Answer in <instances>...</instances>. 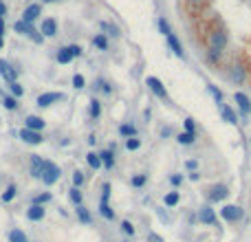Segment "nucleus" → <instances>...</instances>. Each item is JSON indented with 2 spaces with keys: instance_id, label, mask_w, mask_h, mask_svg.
<instances>
[{
  "instance_id": "nucleus-1",
  "label": "nucleus",
  "mask_w": 251,
  "mask_h": 242,
  "mask_svg": "<svg viewBox=\"0 0 251 242\" xmlns=\"http://www.w3.org/2000/svg\"><path fill=\"white\" fill-rule=\"evenodd\" d=\"M60 176H62V170H60V165H57V163L44 161V172H42V176H40V180H42L44 185L53 187L57 180H60Z\"/></svg>"
},
{
  "instance_id": "nucleus-2",
  "label": "nucleus",
  "mask_w": 251,
  "mask_h": 242,
  "mask_svg": "<svg viewBox=\"0 0 251 242\" xmlns=\"http://www.w3.org/2000/svg\"><path fill=\"white\" fill-rule=\"evenodd\" d=\"M225 47H227V33L220 31V29L212 31V33H209V48H218V51H223Z\"/></svg>"
},
{
  "instance_id": "nucleus-3",
  "label": "nucleus",
  "mask_w": 251,
  "mask_h": 242,
  "mask_svg": "<svg viewBox=\"0 0 251 242\" xmlns=\"http://www.w3.org/2000/svg\"><path fill=\"white\" fill-rule=\"evenodd\" d=\"M146 84H148V88H150L152 93L159 97V99H166L167 101V90H166V86H163V81L159 80V77H148Z\"/></svg>"
},
{
  "instance_id": "nucleus-4",
  "label": "nucleus",
  "mask_w": 251,
  "mask_h": 242,
  "mask_svg": "<svg viewBox=\"0 0 251 242\" xmlns=\"http://www.w3.org/2000/svg\"><path fill=\"white\" fill-rule=\"evenodd\" d=\"M220 216H223L227 223H238V220L242 218V209L238 207V205H225V207L220 209Z\"/></svg>"
},
{
  "instance_id": "nucleus-5",
  "label": "nucleus",
  "mask_w": 251,
  "mask_h": 242,
  "mask_svg": "<svg viewBox=\"0 0 251 242\" xmlns=\"http://www.w3.org/2000/svg\"><path fill=\"white\" fill-rule=\"evenodd\" d=\"M44 172V159L40 154H33V157L29 159V174L33 176V178H40Z\"/></svg>"
},
{
  "instance_id": "nucleus-6",
  "label": "nucleus",
  "mask_w": 251,
  "mask_h": 242,
  "mask_svg": "<svg viewBox=\"0 0 251 242\" xmlns=\"http://www.w3.org/2000/svg\"><path fill=\"white\" fill-rule=\"evenodd\" d=\"M20 139H22L24 143H31V145H40V143L44 141L42 132H38V130H29V128L20 130Z\"/></svg>"
},
{
  "instance_id": "nucleus-7",
  "label": "nucleus",
  "mask_w": 251,
  "mask_h": 242,
  "mask_svg": "<svg viewBox=\"0 0 251 242\" xmlns=\"http://www.w3.org/2000/svg\"><path fill=\"white\" fill-rule=\"evenodd\" d=\"M0 75H2V80H5L7 84H11V81H18V71H16V68L11 66L7 60H0Z\"/></svg>"
},
{
  "instance_id": "nucleus-8",
  "label": "nucleus",
  "mask_w": 251,
  "mask_h": 242,
  "mask_svg": "<svg viewBox=\"0 0 251 242\" xmlns=\"http://www.w3.org/2000/svg\"><path fill=\"white\" fill-rule=\"evenodd\" d=\"M62 99H64L62 93H42V95L35 99V104H38L40 108H49V106H53L55 101H62Z\"/></svg>"
},
{
  "instance_id": "nucleus-9",
  "label": "nucleus",
  "mask_w": 251,
  "mask_h": 242,
  "mask_svg": "<svg viewBox=\"0 0 251 242\" xmlns=\"http://www.w3.org/2000/svg\"><path fill=\"white\" fill-rule=\"evenodd\" d=\"M227 196H229L227 185H214L212 190H209L207 198H209V203H220V200H225Z\"/></svg>"
},
{
  "instance_id": "nucleus-10",
  "label": "nucleus",
  "mask_w": 251,
  "mask_h": 242,
  "mask_svg": "<svg viewBox=\"0 0 251 242\" xmlns=\"http://www.w3.org/2000/svg\"><path fill=\"white\" fill-rule=\"evenodd\" d=\"M234 101H236V106L240 108V113L245 114V117H249L251 114V99L245 95V93H234Z\"/></svg>"
},
{
  "instance_id": "nucleus-11",
  "label": "nucleus",
  "mask_w": 251,
  "mask_h": 242,
  "mask_svg": "<svg viewBox=\"0 0 251 242\" xmlns=\"http://www.w3.org/2000/svg\"><path fill=\"white\" fill-rule=\"evenodd\" d=\"M40 14H42V5H38V2H35V5H29L27 9H24V14H22V20L24 22H29V24H33L35 20L40 18Z\"/></svg>"
},
{
  "instance_id": "nucleus-12",
  "label": "nucleus",
  "mask_w": 251,
  "mask_h": 242,
  "mask_svg": "<svg viewBox=\"0 0 251 242\" xmlns=\"http://www.w3.org/2000/svg\"><path fill=\"white\" fill-rule=\"evenodd\" d=\"M44 216H47V209H44V205H33V203H31V207L27 209V218L33 220V223L44 220Z\"/></svg>"
},
{
  "instance_id": "nucleus-13",
  "label": "nucleus",
  "mask_w": 251,
  "mask_h": 242,
  "mask_svg": "<svg viewBox=\"0 0 251 242\" xmlns=\"http://www.w3.org/2000/svg\"><path fill=\"white\" fill-rule=\"evenodd\" d=\"M199 220L203 225H216V211H214L212 207H209V205H205V207H201L199 209Z\"/></svg>"
},
{
  "instance_id": "nucleus-14",
  "label": "nucleus",
  "mask_w": 251,
  "mask_h": 242,
  "mask_svg": "<svg viewBox=\"0 0 251 242\" xmlns=\"http://www.w3.org/2000/svg\"><path fill=\"white\" fill-rule=\"evenodd\" d=\"M44 126H47V121H44L42 117H38V114H29V117L24 119V128H29V130H38V132H42Z\"/></svg>"
},
{
  "instance_id": "nucleus-15",
  "label": "nucleus",
  "mask_w": 251,
  "mask_h": 242,
  "mask_svg": "<svg viewBox=\"0 0 251 242\" xmlns=\"http://www.w3.org/2000/svg\"><path fill=\"white\" fill-rule=\"evenodd\" d=\"M40 33H42L44 38H53V35L57 33V22L53 18H47L42 22V27H40Z\"/></svg>"
},
{
  "instance_id": "nucleus-16",
  "label": "nucleus",
  "mask_w": 251,
  "mask_h": 242,
  "mask_svg": "<svg viewBox=\"0 0 251 242\" xmlns=\"http://www.w3.org/2000/svg\"><path fill=\"white\" fill-rule=\"evenodd\" d=\"M100 159H101V167H106V170H113L115 167V152L113 150H101L100 152Z\"/></svg>"
},
{
  "instance_id": "nucleus-17",
  "label": "nucleus",
  "mask_w": 251,
  "mask_h": 242,
  "mask_svg": "<svg viewBox=\"0 0 251 242\" xmlns=\"http://www.w3.org/2000/svg\"><path fill=\"white\" fill-rule=\"evenodd\" d=\"M218 108H220V114H223V119H225V121H227V124H234V126L238 124V117H236V113H234V110L229 108L227 104H218Z\"/></svg>"
},
{
  "instance_id": "nucleus-18",
  "label": "nucleus",
  "mask_w": 251,
  "mask_h": 242,
  "mask_svg": "<svg viewBox=\"0 0 251 242\" xmlns=\"http://www.w3.org/2000/svg\"><path fill=\"white\" fill-rule=\"evenodd\" d=\"M75 214H77V220H80L82 225H90V223H93V216H90V211L84 207V205H77Z\"/></svg>"
},
{
  "instance_id": "nucleus-19",
  "label": "nucleus",
  "mask_w": 251,
  "mask_h": 242,
  "mask_svg": "<svg viewBox=\"0 0 251 242\" xmlns=\"http://www.w3.org/2000/svg\"><path fill=\"white\" fill-rule=\"evenodd\" d=\"M167 44H170V48H172V53H174V55L176 57H181V60H183V47H181V42H179V40H176V35L174 33H170V35H167Z\"/></svg>"
},
{
  "instance_id": "nucleus-20",
  "label": "nucleus",
  "mask_w": 251,
  "mask_h": 242,
  "mask_svg": "<svg viewBox=\"0 0 251 242\" xmlns=\"http://www.w3.org/2000/svg\"><path fill=\"white\" fill-rule=\"evenodd\" d=\"M55 60H57V64H71L73 62V55H71V51H68V47H62L60 51H57Z\"/></svg>"
},
{
  "instance_id": "nucleus-21",
  "label": "nucleus",
  "mask_w": 251,
  "mask_h": 242,
  "mask_svg": "<svg viewBox=\"0 0 251 242\" xmlns=\"http://www.w3.org/2000/svg\"><path fill=\"white\" fill-rule=\"evenodd\" d=\"M16 196H18V187H16L14 183H11V185H7V190L2 192V196H0V200H2V203H11V200H14Z\"/></svg>"
},
{
  "instance_id": "nucleus-22",
  "label": "nucleus",
  "mask_w": 251,
  "mask_h": 242,
  "mask_svg": "<svg viewBox=\"0 0 251 242\" xmlns=\"http://www.w3.org/2000/svg\"><path fill=\"white\" fill-rule=\"evenodd\" d=\"M100 214H101V218H106V220H115V211L106 200H100Z\"/></svg>"
},
{
  "instance_id": "nucleus-23",
  "label": "nucleus",
  "mask_w": 251,
  "mask_h": 242,
  "mask_svg": "<svg viewBox=\"0 0 251 242\" xmlns=\"http://www.w3.org/2000/svg\"><path fill=\"white\" fill-rule=\"evenodd\" d=\"M181 200V194L179 192H167L166 196H163V203H166V207H176Z\"/></svg>"
},
{
  "instance_id": "nucleus-24",
  "label": "nucleus",
  "mask_w": 251,
  "mask_h": 242,
  "mask_svg": "<svg viewBox=\"0 0 251 242\" xmlns=\"http://www.w3.org/2000/svg\"><path fill=\"white\" fill-rule=\"evenodd\" d=\"M86 163L90 165V170H100V167H101L100 154H97V152H88V154H86Z\"/></svg>"
},
{
  "instance_id": "nucleus-25",
  "label": "nucleus",
  "mask_w": 251,
  "mask_h": 242,
  "mask_svg": "<svg viewBox=\"0 0 251 242\" xmlns=\"http://www.w3.org/2000/svg\"><path fill=\"white\" fill-rule=\"evenodd\" d=\"M119 134H121V137H126V139L137 137V128H134L133 124H121V126H119Z\"/></svg>"
},
{
  "instance_id": "nucleus-26",
  "label": "nucleus",
  "mask_w": 251,
  "mask_h": 242,
  "mask_svg": "<svg viewBox=\"0 0 251 242\" xmlns=\"http://www.w3.org/2000/svg\"><path fill=\"white\" fill-rule=\"evenodd\" d=\"M68 198H71V203L75 205H82V200H84V196H82V192H80V187H71L68 190Z\"/></svg>"
},
{
  "instance_id": "nucleus-27",
  "label": "nucleus",
  "mask_w": 251,
  "mask_h": 242,
  "mask_svg": "<svg viewBox=\"0 0 251 242\" xmlns=\"http://www.w3.org/2000/svg\"><path fill=\"white\" fill-rule=\"evenodd\" d=\"M194 139H196V134H192V132H181V134H176V141H179L181 145H192V143H194Z\"/></svg>"
},
{
  "instance_id": "nucleus-28",
  "label": "nucleus",
  "mask_w": 251,
  "mask_h": 242,
  "mask_svg": "<svg viewBox=\"0 0 251 242\" xmlns=\"http://www.w3.org/2000/svg\"><path fill=\"white\" fill-rule=\"evenodd\" d=\"M27 35H29V38H31V40H33V42H35V44H42V42H44V35H42V33H40V31H38V29H35V27H33V24H31V27H29Z\"/></svg>"
},
{
  "instance_id": "nucleus-29",
  "label": "nucleus",
  "mask_w": 251,
  "mask_h": 242,
  "mask_svg": "<svg viewBox=\"0 0 251 242\" xmlns=\"http://www.w3.org/2000/svg\"><path fill=\"white\" fill-rule=\"evenodd\" d=\"M100 114H101V101L93 97V99H90V117L100 119Z\"/></svg>"
},
{
  "instance_id": "nucleus-30",
  "label": "nucleus",
  "mask_w": 251,
  "mask_h": 242,
  "mask_svg": "<svg viewBox=\"0 0 251 242\" xmlns=\"http://www.w3.org/2000/svg\"><path fill=\"white\" fill-rule=\"evenodd\" d=\"M9 242H29V238L24 236V231H20V229H11L9 231Z\"/></svg>"
},
{
  "instance_id": "nucleus-31",
  "label": "nucleus",
  "mask_w": 251,
  "mask_h": 242,
  "mask_svg": "<svg viewBox=\"0 0 251 242\" xmlns=\"http://www.w3.org/2000/svg\"><path fill=\"white\" fill-rule=\"evenodd\" d=\"M9 93H11V97H16V99H22L24 88L18 84V81H11V84H9Z\"/></svg>"
},
{
  "instance_id": "nucleus-32",
  "label": "nucleus",
  "mask_w": 251,
  "mask_h": 242,
  "mask_svg": "<svg viewBox=\"0 0 251 242\" xmlns=\"http://www.w3.org/2000/svg\"><path fill=\"white\" fill-rule=\"evenodd\" d=\"M93 47H97L100 51H106V48H108V40H106V35L104 33L95 35V38H93Z\"/></svg>"
},
{
  "instance_id": "nucleus-33",
  "label": "nucleus",
  "mask_w": 251,
  "mask_h": 242,
  "mask_svg": "<svg viewBox=\"0 0 251 242\" xmlns=\"http://www.w3.org/2000/svg\"><path fill=\"white\" fill-rule=\"evenodd\" d=\"M51 200H53V194H51V192H44V194L33 196V205H47V203H51Z\"/></svg>"
},
{
  "instance_id": "nucleus-34",
  "label": "nucleus",
  "mask_w": 251,
  "mask_h": 242,
  "mask_svg": "<svg viewBox=\"0 0 251 242\" xmlns=\"http://www.w3.org/2000/svg\"><path fill=\"white\" fill-rule=\"evenodd\" d=\"M148 183V174H134L133 178H130V185L133 187H143Z\"/></svg>"
},
{
  "instance_id": "nucleus-35",
  "label": "nucleus",
  "mask_w": 251,
  "mask_h": 242,
  "mask_svg": "<svg viewBox=\"0 0 251 242\" xmlns=\"http://www.w3.org/2000/svg\"><path fill=\"white\" fill-rule=\"evenodd\" d=\"M86 183V176H84V172H80V170H75L73 172V187H82Z\"/></svg>"
},
{
  "instance_id": "nucleus-36",
  "label": "nucleus",
  "mask_w": 251,
  "mask_h": 242,
  "mask_svg": "<svg viewBox=\"0 0 251 242\" xmlns=\"http://www.w3.org/2000/svg\"><path fill=\"white\" fill-rule=\"evenodd\" d=\"M156 27H159V31H161V33L166 35V38L172 33V29H170V24L166 22V18H159V20H156Z\"/></svg>"
},
{
  "instance_id": "nucleus-37",
  "label": "nucleus",
  "mask_w": 251,
  "mask_h": 242,
  "mask_svg": "<svg viewBox=\"0 0 251 242\" xmlns=\"http://www.w3.org/2000/svg\"><path fill=\"white\" fill-rule=\"evenodd\" d=\"M232 77H234V81H236V84H242V81H245V68H242V66H234Z\"/></svg>"
},
{
  "instance_id": "nucleus-38",
  "label": "nucleus",
  "mask_w": 251,
  "mask_h": 242,
  "mask_svg": "<svg viewBox=\"0 0 251 242\" xmlns=\"http://www.w3.org/2000/svg\"><path fill=\"white\" fill-rule=\"evenodd\" d=\"M141 147V141H139L137 137H130L126 139V150H130V152H134V150H139Z\"/></svg>"
},
{
  "instance_id": "nucleus-39",
  "label": "nucleus",
  "mask_w": 251,
  "mask_h": 242,
  "mask_svg": "<svg viewBox=\"0 0 251 242\" xmlns=\"http://www.w3.org/2000/svg\"><path fill=\"white\" fill-rule=\"evenodd\" d=\"M29 27H31V24L29 22H24L22 18L18 20V22L14 24V29H16V33H22V35H27V31H29Z\"/></svg>"
},
{
  "instance_id": "nucleus-40",
  "label": "nucleus",
  "mask_w": 251,
  "mask_h": 242,
  "mask_svg": "<svg viewBox=\"0 0 251 242\" xmlns=\"http://www.w3.org/2000/svg\"><path fill=\"white\" fill-rule=\"evenodd\" d=\"M95 88H97V90H101L104 95H110V93H113L110 84H108V81H104V80H97V81H95Z\"/></svg>"
},
{
  "instance_id": "nucleus-41",
  "label": "nucleus",
  "mask_w": 251,
  "mask_h": 242,
  "mask_svg": "<svg viewBox=\"0 0 251 242\" xmlns=\"http://www.w3.org/2000/svg\"><path fill=\"white\" fill-rule=\"evenodd\" d=\"M2 104H5L7 110H18V99H16V97H11V95H7L5 99H2Z\"/></svg>"
},
{
  "instance_id": "nucleus-42",
  "label": "nucleus",
  "mask_w": 251,
  "mask_h": 242,
  "mask_svg": "<svg viewBox=\"0 0 251 242\" xmlns=\"http://www.w3.org/2000/svg\"><path fill=\"white\" fill-rule=\"evenodd\" d=\"M121 231L126 233V236L133 238V236H134V225L130 223V220H123V223H121Z\"/></svg>"
},
{
  "instance_id": "nucleus-43",
  "label": "nucleus",
  "mask_w": 251,
  "mask_h": 242,
  "mask_svg": "<svg viewBox=\"0 0 251 242\" xmlns=\"http://www.w3.org/2000/svg\"><path fill=\"white\" fill-rule=\"evenodd\" d=\"M73 86H75L77 90H82L86 86V80H84V75H80V73H77V75H73Z\"/></svg>"
},
{
  "instance_id": "nucleus-44",
  "label": "nucleus",
  "mask_w": 251,
  "mask_h": 242,
  "mask_svg": "<svg viewBox=\"0 0 251 242\" xmlns=\"http://www.w3.org/2000/svg\"><path fill=\"white\" fill-rule=\"evenodd\" d=\"M207 90L214 95V99H216V104H223V93L216 88V86H207Z\"/></svg>"
},
{
  "instance_id": "nucleus-45",
  "label": "nucleus",
  "mask_w": 251,
  "mask_h": 242,
  "mask_svg": "<svg viewBox=\"0 0 251 242\" xmlns=\"http://www.w3.org/2000/svg\"><path fill=\"white\" fill-rule=\"evenodd\" d=\"M183 126H185V132H192V134H196V124H194V119H185L183 121Z\"/></svg>"
},
{
  "instance_id": "nucleus-46",
  "label": "nucleus",
  "mask_w": 251,
  "mask_h": 242,
  "mask_svg": "<svg viewBox=\"0 0 251 242\" xmlns=\"http://www.w3.org/2000/svg\"><path fill=\"white\" fill-rule=\"evenodd\" d=\"M220 55H223V51H218V48H209V51H207L209 62H218V60H220Z\"/></svg>"
},
{
  "instance_id": "nucleus-47",
  "label": "nucleus",
  "mask_w": 251,
  "mask_h": 242,
  "mask_svg": "<svg viewBox=\"0 0 251 242\" xmlns=\"http://www.w3.org/2000/svg\"><path fill=\"white\" fill-rule=\"evenodd\" d=\"M101 29H104V31H108L110 35H115V38H117L119 35V29L115 27V24H108V22H101Z\"/></svg>"
},
{
  "instance_id": "nucleus-48",
  "label": "nucleus",
  "mask_w": 251,
  "mask_h": 242,
  "mask_svg": "<svg viewBox=\"0 0 251 242\" xmlns=\"http://www.w3.org/2000/svg\"><path fill=\"white\" fill-rule=\"evenodd\" d=\"M108 198H110V183H104V185H101V200L108 203Z\"/></svg>"
},
{
  "instance_id": "nucleus-49",
  "label": "nucleus",
  "mask_w": 251,
  "mask_h": 242,
  "mask_svg": "<svg viewBox=\"0 0 251 242\" xmlns=\"http://www.w3.org/2000/svg\"><path fill=\"white\" fill-rule=\"evenodd\" d=\"M68 51H71L73 60H75V57H80V55H82V47H80V44H71V47H68Z\"/></svg>"
},
{
  "instance_id": "nucleus-50",
  "label": "nucleus",
  "mask_w": 251,
  "mask_h": 242,
  "mask_svg": "<svg viewBox=\"0 0 251 242\" xmlns=\"http://www.w3.org/2000/svg\"><path fill=\"white\" fill-rule=\"evenodd\" d=\"M170 183H172L174 187H179L181 183H183V174H172V176H170Z\"/></svg>"
},
{
  "instance_id": "nucleus-51",
  "label": "nucleus",
  "mask_w": 251,
  "mask_h": 242,
  "mask_svg": "<svg viewBox=\"0 0 251 242\" xmlns=\"http://www.w3.org/2000/svg\"><path fill=\"white\" fill-rule=\"evenodd\" d=\"M185 167H187L190 172H196V170H199V161H194V159H192V161L185 163Z\"/></svg>"
},
{
  "instance_id": "nucleus-52",
  "label": "nucleus",
  "mask_w": 251,
  "mask_h": 242,
  "mask_svg": "<svg viewBox=\"0 0 251 242\" xmlns=\"http://www.w3.org/2000/svg\"><path fill=\"white\" fill-rule=\"evenodd\" d=\"M5 16H7V5L0 0V18H5Z\"/></svg>"
},
{
  "instance_id": "nucleus-53",
  "label": "nucleus",
  "mask_w": 251,
  "mask_h": 242,
  "mask_svg": "<svg viewBox=\"0 0 251 242\" xmlns=\"http://www.w3.org/2000/svg\"><path fill=\"white\" fill-rule=\"evenodd\" d=\"M190 180H201V172H190Z\"/></svg>"
},
{
  "instance_id": "nucleus-54",
  "label": "nucleus",
  "mask_w": 251,
  "mask_h": 242,
  "mask_svg": "<svg viewBox=\"0 0 251 242\" xmlns=\"http://www.w3.org/2000/svg\"><path fill=\"white\" fill-rule=\"evenodd\" d=\"M172 134V128H161V137L166 139V137H170Z\"/></svg>"
},
{
  "instance_id": "nucleus-55",
  "label": "nucleus",
  "mask_w": 251,
  "mask_h": 242,
  "mask_svg": "<svg viewBox=\"0 0 251 242\" xmlns=\"http://www.w3.org/2000/svg\"><path fill=\"white\" fill-rule=\"evenodd\" d=\"M0 35H5V18H0Z\"/></svg>"
},
{
  "instance_id": "nucleus-56",
  "label": "nucleus",
  "mask_w": 251,
  "mask_h": 242,
  "mask_svg": "<svg viewBox=\"0 0 251 242\" xmlns=\"http://www.w3.org/2000/svg\"><path fill=\"white\" fill-rule=\"evenodd\" d=\"M5 47V40H2V35H0V48Z\"/></svg>"
},
{
  "instance_id": "nucleus-57",
  "label": "nucleus",
  "mask_w": 251,
  "mask_h": 242,
  "mask_svg": "<svg viewBox=\"0 0 251 242\" xmlns=\"http://www.w3.org/2000/svg\"><path fill=\"white\" fill-rule=\"evenodd\" d=\"M42 2H60V0H42Z\"/></svg>"
},
{
  "instance_id": "nucleus-58",
  "label": "nucleus",
  "mask_w": 251,
  "mask_h": 242,
  "mask_svg": "<svg viewBox=\"0 0 251 242\" xmlns=\"http://www.w3.org/2000/svg\"><path fill=\"white\" fill-rule=\"evenodd\" d=\"M192 2H201V0H192Z\"/></svg>"
}]
</instances>
